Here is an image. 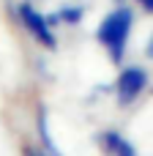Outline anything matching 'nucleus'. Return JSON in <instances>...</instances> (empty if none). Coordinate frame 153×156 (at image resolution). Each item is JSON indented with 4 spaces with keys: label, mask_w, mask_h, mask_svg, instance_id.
I'll use <instances>...</instances> for the list:
<instances>
[{
    "label": "nucleus",
    "mask_w": 153,
    "mask_h": 156,
    "mask_svg": "<svg viewBox=\"0 0 153 156\" xmlns=\"http://www.w3.org/2000/svg\"><path fill=\"white\" fill-rule=\"evenodd\" d=\"M131 27H134V14H131V8H126V5L110 11V14L101 19V25L96 27V38H99V44L107 49V55H110L112 63H120V60H123L126 47H129Z\"/></svg>",
    "instance_id": "1"
},
{
    "label": "nucleus",
    "mask_w": 153,
    "mask_h": 156,
    "mask_svg": "<svg viewBox=\"0 0 153 156\" xmlns=\"http://www.w3.org/2000/svg\"><path fill=\"white\" fill-rule=\"evenodd\" d=\"M145 88H148V71L142 66H126L115 80V99L120 107H129L145 93Z\"/></svg>",
    "instance_id": "2"
},
{
    "label": "nucleus",
    "mask_w": 153,
    "mask_h": 156,
    "mask_svg": "<svg viewBox=\"0 0 153 156\" xmlns=\"http://www.w3.org/2000/svg\"><path fill=\"white\" fill-rule=\"evenodd\" d=\"M16 14H19V22L25 25V30L44 47V49H55L57 47V38H55V30H52V25H49V19L41 14V11H36L30 3H22L19 8H16Z\"/></svg>",
    "instance_id": "3"
},
{
    "label": "nucleus",
    "mask_w": 153,
    "mask_h": 156,
    "mask_svg": "<svg viewBox=\"0 0 153 156\" xmlns=\"http://www.w3.org/2000/svg\"><path fill=\"white\" fill-rule=\"evenodd\" d=\"M96 145L104 151V156H137L134 143H131L126 134L115 132V129L99 132V134H96Z\"/></svg>",
    "instance_id": "4"
},
{
    "label": "nucleus",
    "mask_w": 153,
    "mask_h": 156,
    "mask_svg": "<svg viewBox=\"0 0 153 156\" xmlns=\"http://www.w3.org/2000/svg\"><path fill=\"white\" fill-rule=\"evenodd\" d=\"M57 19H63V22L74 25V22H79V19H82V8H63V11L55 16V22H57Z\"/></svg>",
    "instance_id": "5"
},
{
    "label": "nucleus",
    "mask_w": 153,
    "mask_h": 156,
    "mask_svg": "<svg viewBox=\"0 0 153 156\" xmlns=\"http://www.w3.org/2000/svg\"><path fill=\"white\" fill-rule=\"evenodd\" d=\"M19 154H22V156H49L47 151H41V148L33 145V143H25V145L19 148Z\"/></svg>",
    "instance_id": "6"
},
{
    "label": "nucleus",
    "mask_w": 153,
    "mask_h": 156,
    "mask_svg": "<svg viewBox=\"0 0 153 156\" xmlns=\"http://www.w3.org/2000/svg\"><path fill=\"white\" fill-rule=\"evenodd\" d=\"M137 3H140L145 11H151V14H153V0H137Z\"/></svg>",
    "instance_id": "7"
},
{
    "label": "nucleus",
    "mask_w": 153,
    "mask_h": 156,
    "mask_svg": "<svg viewBox=\"0 0 153 156\" xmlns=\"http://www.w3.org/2000/svg\"><path fill=\"white\" fill-rule=\"evenodd\" d=\"M145 52H148V58H151V60H153V36H151V38H148V47H145Z\"/></svg>",
    "instance_id": "8"
}]
</instances>
